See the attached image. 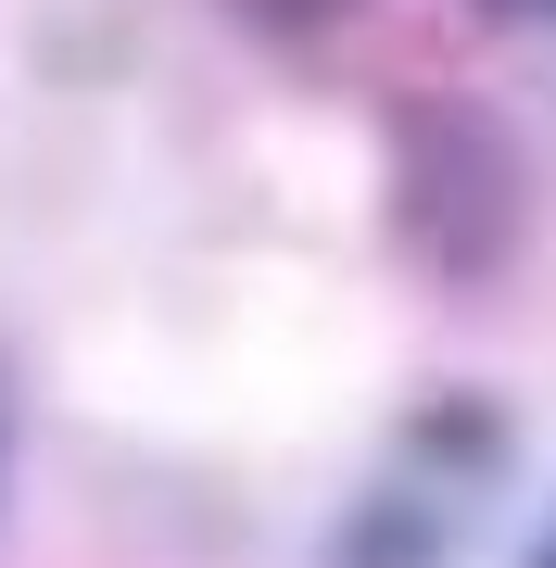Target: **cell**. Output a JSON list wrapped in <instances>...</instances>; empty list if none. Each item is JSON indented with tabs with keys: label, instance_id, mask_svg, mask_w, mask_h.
Returning a JSON list of instances; mask_svg holds the SVG:
<instances>
[{
	"label": "cell",
	"instance_id": "1",
	"mask_svg": "<svg viewBox=\"0 0 556 568\" xmlns=\"http://www.w3.org/2000/svg\"><path fill=\"white\" fill-rule=\"evenodd\" d=\"M494 480H506V417L481 405V392L417 405L405 429H392V455L367 467V493L342 506L330 568H455L468 518L494 506Z\"/></svg>",
	"mask_w": 556,
	"mask_h": 568
},
{
	"label": "cell",
	"instance_id": "2",
	"mask_svg": "<svg viewBox=\"0 0 556 568\" xmlns=\"http://www.w3.org/2000/svg\"><path fill=\"white\" fill-rule=\"evenodd\" d=\"M392 227L443 278H481L518 241V164H506V126L481 102H405L392 114Z\"/></svg>",
	"mask_w": 556,
	"mask_h": 568
},
{
	"label": "cell",
	"instance_id": "3",
	"mask_svg": "<svg viewBox=\"0 0 556 568\" xmlns=\"http://www.w3.org/2000/svg\"><path fill=\"white\" fill-rule=\"evenodd\" d=\"M253 26H266V39H330V26L354 13V0H241Z\"/></svg>",
	"mask_w": 556,
	"mask_h": 568
},
{
	"label": "cell",
	"instance_id": "4",
	"mask_svg": "<svg viewBox=\"0 0 556 568\" xmlns=\"http://www.w3.org/2000/svg\"><path fill=\"white\" fill-rule=\"evenodd\" d=\"M518 568H556V518H544V530H532V556H518Z\"/></svg>",
	"mask_w": 556,
	"mask_h": 568
},
{
	"label": "cell",
	"instance_id": "5",
	"mask_svg": "<svg viewBox=\"0 0 556 568\" xmlns=\"http://www.w3.org/2000/svg\"><path fill=\"white\" fill-rule=\"evenodd\" d=\"M481 13H556V0H481Z\"/></svg>",
	"mask_w": 556,
	"mask_h": 568
},
{
	"label": "cell",
	"instance_id": "6",
	"mask_svg": "<svg viewBox=\"0 0 556 568\" xmlns=\"http://www.w3.org/2000/svg\"><path fill=\"white\" fill-rule=\"evenodd\" d=\"M0 455H13V405H0Z\"/></svg>",
	"mask_w": 556,
	"mask_h": 568
}]
</instances>
